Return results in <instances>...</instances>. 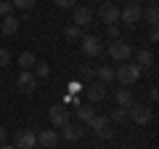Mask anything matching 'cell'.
I'll list each match as a JSON object with an SVG mask.
<instances>
[{
    "instance_id": "obj_1",
    "label": "cell",
    "mask_w": 159,
    "mask_h": 149,
    "mask_svg": "<svg viewBox=\"0 0 159 149\" xmlns=\"http://www.w3.org/2000/svg\"><path fill=\"white\" fill-rule=\"evenodd\" d=\"M138 77H141V67L138 64L122 61L119 69H114V80H119L122 85H133V83H138Z\"/></svg>"
},
{
    "instance_id": "obj_2",
    "label": "cell",
    "mask_w": 159,
    "mask_h": 149,
    "mask_svg": "<svg viewBox=\"0 0 159 149\" xmlns=\"http://www.w3.org/2000/svg\"><path fill=\"white\" fill-rule=\"evenodd\" d=\"M109 56H111L117 64H122V61H127V59L133 56V46L127 40H122V37H117V40L109 43Z\"/></svg>"
},
{
    "instance_id": "obj_3",
    "label": "cell",
    "mask_w": 159,
    "mask_h": 149,
    "mask_svg": "<svg viewBox=\"0 0 159 149\" xmlns=\"http://www.w3.org/2000/svg\"><path fill=\"white\" fill-rule=\"evenodd\" d=\"M98 22H103V24H119V6L117 3H111V0H106V3H101L98 6Z\"/></svg>"
},
{
    "instance_id": "obj_4",
    "label": "cell",
    "mask_w": 159,
    "mask_h": 149,
    "mask_svg": "<svg viewBox=\"0 0 159 149\" xmlns=\"http://www.w3.org/2000/svg\"><path fill=\"white\" fill-rule=\"evenodd\" d=\"M88 125L93 128V133H96L98 138H111V136H114V125H111V120H109V117H103V115H96L90 123H88Z\"/></svg>"
},
{
    "instance_id": "obj_5",
    "label": "cell",
    "mask_w": 159,
    "mask_h": 149,
    "mask_svg": "<svg viewBox=\"0 0 159 149\" xmlns=\"http://www.w3.org/2000/svg\"><path fill=\"white\" fill-rule=\"evenodd\" d=\"M80 48H82V53L90 56V59L101 56V37H98V35H82V37H80Z\"/></svg>"
},
{
    "instance_id": "obj_6",
    "label": "cell",
    "mask_w": 159,
    "mask_h": 149,
    "mask_svg": "<svg viewBox=\"0 0 159 149\" xmlns=\"http://www.w3.org/2000/svg\"><path fill=\"white\" fill-rule=\"evenodd\" d=\"M141 13H143V8H141V6H135V3H127V6L119 8V22L127 24V27H133V24L141 22Z\"/></svg>"
},
{
    "instance_id": "obj_7",
    "label": "cell",
    "mask_w": 159,
    "mask_h": 149,
    "mask_svg": "<svg viewBox=\"0 0 159 149\" xmlns=\"http://www.w3.org/2000/svg\"><path fill=\"white\" fill-rule=\"evenodd\" d=\"M13 147H16V149H34V147H37V133L29 131V128L19 131L16 138H13Z\"/></svg>"
},
{
    "instance_id": "obj_8",
    "label": "cell",
    "mask_w": 159,
    "mask_h": 149,
    "mask_svg": "<svg viewBox=\"0 0 159 149\" xmlns=\"http://www.w3.org/2000/svg\"><path fill=\"white\" fill-rule=\"evenodd\" d=\"M127 117H130L135 125H146V123L151 120V109L143 107V104H133V107L127 109Z\"/></svg>"
},
{
    "instance_id": "obj_9",
    "label": "cell",
    "mask_w": 159,
    "mask_h": 149,
    "mask_svg": "<svg viewBox=\"0 0 159 149\" xmlns=\"http://www.w3.org/2000/svg\"><path fill=\"white\" fill-rule=\"evenodd\" d=\"M16 88L21 93H34L37 91V77H34V72H21L16 77Z\"/></svg>"
},
{
    "instance_id": "obj_10",
    "label": "cell",
    "mask_w": 159,
    "mask_h": 149,
    "mask_svg": "<svg viewBox=\"0 0 159 149\" xmlns=\"http://www.w3.org/2000/svg\"><path fill=\"white\" fill-rule=\"evenodd\" d=\"M48 117H51V125H53V128H64V125L69 123V109L61 107V104H56V107H51Z\"/></svg>"
},
{
    "instance_id": "obj_11",
    "label": "cell",
    "mask_w": 159,
    "mask_h": 149,
    "mask_svg": "<svg viewBox=\"0 0 159 149\" xmlns=\"http://www.w3.org/2000/svg\"><path fill=\"white\" fill-rule=\"evenodd\" d=\"M37 147H43V149H56V147H58V131H53V128L40 131V133H37Z\"/></svg>"
},
{
    "instance_id": "obj_12",
    "label": "cell",
    "mask_w": 159,
    "mask_h": 149,
    "mask_svg": "<svg viewBox=\"0 0 159 149\" xmlns=\"http://www.w3.org/2000/svg\"><path fill=\"white\" fill-rule=\"evenodd\" d=\"M72 22H74V27H82V29H85L88 24L93 22V11H90V8H88V6H74Z\"/></svg>"
},
{
    "instance_id": "obj_13",
    "label": "cell",
    "mask_w": 159,
    "mask_h": 149,
    "mask_svg": "<svg viewBox=\"0 0 159 149\" xmlns=\"http://www.w3.org/2000/svg\"><path fill=\"white\" fill-rule=\"evenodd\" d=\"M19 27H21V19H16L13 13H11V16H3V22H0V35L13 37V35L19 32Z\"/></svg>"
},
{
    "instance_id": "obj_14",
    "label": "cell",
    "mask_w": 159,
    "mask_h": 149,
    "mask_svg": "<svg viewBox=\"0 0 159 149\" xmlns=\"http://www.w3.org/2000/svg\"><path fill=\"white\" fill-rule=\"evenodd\" d=\"M61 136L66 138V141H80V138H82V125H80V123H66V125L61 128Z\"/></svg>"
},
{
    "instance_id": "obj_15",
    "label": "cell",
    "mask_w": 159,
    "mask_h": 149,
    "mask_svg": "<svg viewBox=\"0 0 159 149\" xmlns=\"http://www.w3.org/2000/svg\"><path fill=\"white\" fill-rule=\"evenodd\" d=\"M93 117H96V107H93V104H80L77 107V120H80V125H82V123H90Z\"/></svg>"
},
{
    "instance_id": "obj_16",
    "label": "cell",
    "mask_w": 159,
    "mask_h": 149,
    "mask_svg": "<svg viewBox=\"0 0 159 149\" xmlns=\"http://www.w3.org/2000/svg\"><path fill=\"white\" fill-rule=\"evenodd\" d=\"M88 99H90V104L103 101V99H106V85H101V83H93V85H88Z\"/></svg>"
},
{
    "instance_id": "obj_17",
    "label": "cell",
    "mask_w": 159,
    "mask_h": 149,
    "mask_svg": "<svg viewBox=\"0 0 159 149\" xmlns=\"http://www.w3.org/2000/svg\"><path fill=\"white\" fill-rule=\"evenodd\" d=\"M37 64V56H34L32 51H24L19 53V67H21V72H32V67Z\"/></svg>"
},
{
    "instance_id": "obj_18",
    "label": "cell",
    "mask_w": 159,
    "mask_h": 149,
    "mask_svg": "<svg viewBox=\"0 0 159 149\" xmlns=\"http://www.w3.org/2000/svg\"><path fill=\"white\" fill-rule=\"evenodd\" d=\"M133 53H135V64H138L141 69H146V67H151V64H154V53L146 51V48H141V51H133Z\"/></svg>"
},
{
    "instance_id": "obj_19",
    "label": "cell",
    "mask_w": 159,
    "mask_h": 149,
    "mask_svg": "<svg viewBox=\"0 0 159 149\" xmlns=\"http://www.w3.org/2000/svg\"><path fill=\"white\" fill-rule=\"evenodd\" d=\"M133 104H135L133 93L127 91V88H119V91H117V107H122V109H130Z\"/></svg>"
},
{
    "instance_id": "obj_20",
    "label": "cell",
    "mask_w": 159,
    "mask_h": 149,
    "mask_svg": "<svg viewBox=\"0 0 159 149\" xmlns=\"http://www.w3.org/2000/svg\"><path fill=\"white\" fill-rule=\"evenodd\" d=\"M96 74H98V83H101V85H109V83H114V69L109 67V64H101V67L96 69Z\"/></svg>"
},
{
    "instance_id": "obj_21",
    "label": "cell",
    "mask_w": 159,
    "mask_h": 149,
    "mask_svg": "<svg viewBox=\"0 0 159 149\" xmlns=\"http://www.w3.org/2000/svg\"><path fill=\"white\" fill-rule=\"evenodd\" d=\"M141 19H146L151 27H157V24H159V8H157V6H148L146 11L141 13Z\"/></svg>"
},
{
    "instance_id": "obj_22",
    "label": "cell",
    "mask_w": 159,
    "mask_h": 149,
    "mask_svg": "<svg viewBox=\"0 0 159 149\" xmlns=\"http://www.w3.org/2000/svg\"><path fill=\"white\" fill-rule=\"evenodd\" d=\"M82 35H85V32H82V27H74V24L64 29V37H66V40H80Z\"/></svg>"
},
{
    "instance_id": "obj_23",
    "label": "cell",
    "mask_w": 159,
    "mask_h": 149,
    "mask_svg": "<svg viewBox=\"0 0 159 149\" xmlns=\"http://www.w3.org/2000/svg\"><path fill=\"white\" fill-rule=\"evenodd\" d=\"M34 3H37V0H11V6L16 8V11H29V8H34Z\"/></svg>"
},
{
    "instance_id": "obj_24",
    "label": "cell",
    "mask_w": 159,
    "mask_h": 149,
    "mask_svg": "<svg viewBox=\"0 0 159 149\" xmlns=\"http://www.w3.org/2000/svg\"><path fill=\"white\" fill-rule=\"evenodd\" d=\"M32 69H34V77H48V74H51V67H48L45 61H37Z\"/></svg>"
},
{
    "instance_id": "obj_25",
    "label": "cell",
    "mask_w": 159,
    "mask_h": 149,
    "mask_svg": "<svg viewBox=\"0 0 159 149\" xmlns=\"http://www.w3.org/2000/svg\"><path fill=\"white\" fill-rule=\"evenodd\" d=\"M109 120H111V123H125V120H127V109L117 107V109L111 112V117H109Z\"/></svg>"
},
{
    "instance_id": "obj_26",
    "label": "cell",
    "mask_w": 159,
    "mask_h": 149,
    "mask_svg": "<svg viewBox=\"0 0 159 149\" xmlns=\"http://www.w3.org/2000/svg\"><path fill=\"white\" fill-rule=\"evenodd\" d=\"M8 64H11V51L0 48V67H8Z\"/></svg>"
},
{
    "instance_id": "obj_27",
    "label": "cell",
    "mask_w": 159,
    "mask_h": 149,
    "mask_svg": "<svg viewBox=\"0 0 159 149\" xmlns=\"http://www.w3.org/2000/svg\"><path fill=\"white\" fill-rule=\"evenodd\" d=\"M11 11H13L11 0H3V3H0V16H11Z\"/></svg>"
},
{
    "instance_id": "obj_28",
    "label": "cell",
    "mask_w": 159,
    "mask_h": 149,
    "mask_svg": "<svg viewBox=\"0 0 159 149\" xmlns=\"http://www.w3.org/2000/svg\"><path fill=\"white\" fill-rule=\"evenodd\" d=\"M106 37H109V40H117V37H119V27H117V24H111V27L106 29Z\"/></svg>"
},
{
    "instance_id": "obj_29",
    "label": "cell",
    "mask_w": 159,
    "mask_h": 149,
    "mask_svg": "<svg viewBox=\"0 0 159 149\" xmlns=\"http://www.w3.org/2000/svg\"><path fill=\"white\" fill-rule=\"evenodd\" d=\"M53 3H56L58 8H74L77 6V0H53Z\"/></svg>"
},
{
    "instance_id": "obj_30",
    "label": "cell",
    "mask_w": 159,
    "mask_h": 149,
    "mask_svg": "<svg viewBox=\"0 0 159 149\" xmlns=\"http://www.w3.org/2000/svg\"><path fill=\"white\" fill-rule=\"evenodd\" d=\"M80 91H82V83H80V80H72V83H69V93H72V96H74V93H80Z\"/></svg>"
},
{
    "instance_id": "obj_31",
    "label": "cell",
    "mask_w": 159,
    "mask_h": 149,
    "mask_svg": "<svg viewBox=\"0 0 159 149\" xmlns=\"http://www.w3.org/2000/svg\"><path fill=\"white\" fill-rule=\"evenodd\" d=\"M0 144H8V131L0 125Z\"/></svg>"
},
{
    "instance_id": "obj_32",
    "label": "cell",
    "mask_w": 159,
    "mask_h": 149,
    "mask_svg": "<svg viewBox=\"0 0 159 149\" xmlns=\"http://www.w3.org/2000/svg\"><path fill=\"white\" fill-rule=\"evenodd\" d=\"M157 37H159V32H157V27H151V32H148V40H151V43H157Z\"/></svg>"
},
{
    "instance_id": "obj_33",
    "label": "cell",
    "mask_w": 159,
    "mask_h": 149,
    "mask_svg": "<svg viewBox=\"0 0 159 149\" xmlns=\"http://www.w3.org/2000/svg\"><path fill=\"white\" fill-rule=\"evenodd\" d=\"M93 74H96V72H93L90 67H82V77H85V80H88V77H93Z\"/></svg>"
},
{
    "instance_id": "obj_34",
    "label": "cell",
    "mask_w": 159,
    "mask_h": 149,
    "mask_svg": "<svg viewBox=\"0 0 159 149\" xmlns=\"http://www.w3.org/2000/svg\"><path fill=\"white\" fill-rule=\"evenodd\" d=\"M0 149H16L13 144H0Z\"/></svg>"
},
{
    "instance_id": "obj_35",
    "label": "cell",
    "mask_w": 159,
    "mask_h": 149,
    "mask_svg": "<svg viewBox=\"0 0 159 149\" xmlns=\"http://www.w3.org/2000/svg\"><path fill=\"white\" fill-rule=\"evenodd\" d=\"M127 3H135V6H141V0H127Z\"/></svg>"
},
{
    "instance_id": "obj_36",
    "label": "cell",
    "mask_w": 159,
    "mask_h": 149,
    "mask_svg": "<svg viewBox=\"0 0 159 149\" xmlns=\"http://www.w3.org/2000/svg\"><path fill=\"white\" fill-rule=\"evenodd\" d=\"M93 3H98V6H101V3H106V0H93Z\"/></svg>"
},
{
    "instance_id": "obj_37",
    "label": "cell",
    "mask_w": 159,
    "mask_h": 149,
    "mask_svg": "<svg viewBox=\"0 0 159 149\" xmlns=\"http://www.w3.org/2000/svg\"><path fill=\"white\" fill-rule=\"evenodd\" d=\"M148 3H151V6H157V0H148Z\"/></svg>"
},
{
    "instance_id": "obj_38",
    "label": "cell",
    "mask_w": 159,
    "mask_h": 149,
    "mask_svg": "<svg viewBox=\"0 0 159 149\" xmlns=\"http://www.w3.org/2000/svg\"><path fill=\"white\" fill-rule=\"evenodd\" d=\"M0 37H3V35H0Z\"/></svg>"
}]
</instances>
